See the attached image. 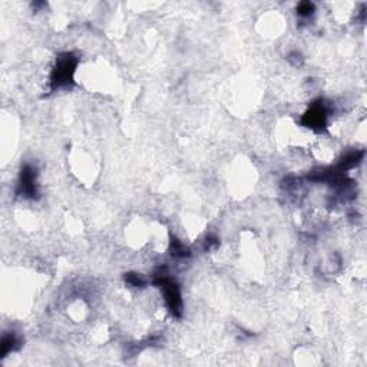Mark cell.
<instances>
[{
  "instance_id": "1",
  "label": "cell",
  "mask_w": 367,
  "mask_h": 367,
  "mask_svg": "<svg viewBox=\"0 0 367 367\" xmlns=\"http://www.w3.org/2000/svg\"><path fill=\"white\" fill-rule=\"evenodd\" d=\"M311 9L313 6L310 3H303L300 6V13L301 15H308V13H311Z\"/></svg>"
}]
</instances>
